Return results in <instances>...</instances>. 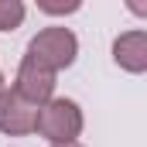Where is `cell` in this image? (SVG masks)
I'll list each match as a JSON object with an SVG mask.
<instances>
[{
    "instance_id": "4",
    "label": "cell",
    "mask_w": 147,
    "mask_h": 147,
    "mask_svg": "<svg viewBox=\"0 0 147 147\" xmlns=\"http://www.w3.org/2000/svg\"><path fill=\"white\" fill-rule=\"evenodd\" d=\"M14 89H17L28 103H34L38 110H41V106L51 99V92H55V72L41 69L38 62H31V58L24 55L21 69H17V82H14Z\"/></svg>"
},
{
    "instance_id": "5",
    "label": "cell",
    "mask_w": 147,
    "mask_h": 147,
    "mask_svg": "<svg viewBox=\"0 0 147 147\" xmlns=\"http://www.w3.org/2000/svg\"><path fill=\"white\" fill-rule=\"evenodd\" d=\"M113 58L127 72H144L147 69V34L144 31H127L113 41Z\"/></svg>"
},
{
    "instance_id": "3",
    "label": "cell",
    "mask_w": 147,
    "mask_h": 147,
    "mask_svg": "<svg viewBox=\"0 0 147 147\" xmlns=\"http://www.w3.org/2000/svg\"><path fill=\"white\" fill-rule=\"evenodd\" d=\"M38 120V106L28 103L17 89H3L0 92V130L17 137V134H31Z\"/></svg>"
},
{
    "instance_id": "1",
    "label": "cell",
    "mask_w": 147,
    "mask_h": 147,
    "mask_svg": "<svg viewBox=\"0 0 147 147\" xmlns=\"http://www.w3.org/2000/svg\"><path fill=\"white\" fill-rule=\"evenodd\" d=\"M34 130L55 144H75V137L82 134V110L75 106L72 99H48L38 110Z\"/></svg>"
},
{
    "instance_id": "6",
    "label": "cell",
    "mask_w": 147,
    "mask_h": 147,
    "mask_svg": "<svg viewBox=\"0 0 147 147\" xmlns=\"http://www.w3.org/2000/svg\"><path fill=\"white\" fill-rule=\"evenodd\" d=\"M24 21V3L21 0H0V31H14Z\"/></svg>"
},
{
    "instance_id": "8",
    "label": "cell",
    "mask_w": 147,
    "mask_h": 147,
    "mask_svg": "<svg viewBox=\"0 0 147 147\" xmlns=\"http://www.w3.org/2000/svg\"><path fill=\"white\" fill-rule=\"evenodd\" d=\"M55 147H82V144H55Z\"/></svg>"
},
{
    "instance_id": "2",
    "label": "cell",
    "mask_w": 147,
    "mask_h": 147,
    "mask_svg": "<svg viewBox=\"0 0 147 147\" xmlns=\"http://www.w3.org/2000/svg\"><path fill=\"white\" fill-rule=\"evenodd\" d=\"M75 51H79V41H75V34L69 28H45L28 45V58L38 62L41 69H48V72L69 69L75 62Z\"/></svg>"
},
{
    "instance_id": "7",
    "label": "cell",
    "mask_w": 147,
    "mask_h": 147,
    "mask_svg": "<svg viewBox=\"0 0 147 147\" xmlns=\"http://www.w3.org/2000/svg\"><path fill=\"white\" fill-rule=\"evenodd\" d=\"M41 10H48V14H62V10H79V3H41Z\"/></svg>"
},
{
    "instance_id": "9",
    "label": "cell",
    "mask_w": 147,
    "mask_h": 147,
    "mask_svg": "<svg viewBox=\"0 0 147 147\" xmlns=\"http://www.w3.org/2000/svg\"><path fill=\"white\" fill-rule=\"evenodd\" d=\"M0 92H3V75H0Z\"/></svg>"
}]
</instances>
